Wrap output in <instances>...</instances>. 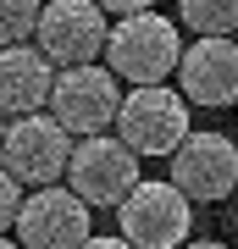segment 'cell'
I'll use <instances>...</instances> for the list:
<instances>
[{
    "instance_id": "cell-10",
    "label": "cell",
    "mask_w": 238,
    "mask_h": 249,
    "mask_svg": "<svg viewBox=\"0 0 238 249\" xmlns=\"http://www.w3.org/2000/svg\"><path fill=\"white\" fill-rule=\"evenodd\" d=\"M172 183L194 205H216L238 188V144L221 133H188L172 155Z\"/></svg>"
},
{
    "instance_id": "cell-15",
    "label": "cell",
    "mask_w": 238,
    "mask_h": 249,
    "mask_svg": "<svg viewBox=\"0 0 238 249\" xmlns=\"http://www.w3.org/2000/svg\"><path fill=\"white\" fill-rule=\"evenodd\" d=\"M100 6H106L111 17H133V11H150L155 0H100Z\"/></svg>"
},
{
    "instance_id": "cell-18",
    "label": "cell",
    "mask_w": 238,
    "mask_h": 249,
    "mask_svg": "<svg viewBox=\"0 0 238 249\" xmlns=\"http://www.w3.org/2000/svg\"><path fill=\"white\" fill-rule=\"evenodd\" d=\"M0 249H28V244H22V238H17V232H11V238H6V244H0Z\"/></svg>"
},
{
    "instance_id": "cell-8",
    "label": "cell",
    "mask_w": 238,
    "mask_h": 249,
    "mask_svg": "<svg viewBox=\"0 0 238 249\" xmlns=\"http://www.w3.org/2000/svg\"><path fill=\"white\" fill-rule=\"evenodd\" d=\"M89 205L72 183H44V188H28V205L17 216V238L28 249H83L94 232H89Z\"/></svg>"
},
{
    "instance_id": "cell-13",
    "label": "cell",
    "mask_w": 238,
    "mask_h": 249,
    "mask_svg": "<svg viewBox=\"0 0 238 249\" xmlns=\"http://www.w3.org/2000/svg\"><path fill=\"white\" fill-rule=\"evenodd\" d=\"M39 17H44V0H0V39L28 45L39 34Z\"/></svg>"
},
{
    "instance_id": "cell-17",
    "label": "cell",
    "mask_w": 238,
    "mask_h": 249,
    "mask_svg": "<svg viewBox=\"0 0 238 249\" xmlns=\"http://www.w3.org/2000/svg\"><path fill=\"white\" fill-rule=\"evenodd\" d=\"M183 249H227V244H216V238H194V244H183Z\"/></svg>"
},
{
    "instance_id": "cell-11",
    "label": "cell",
    "mask_w": 238,
    "mask_h": 249,
    "mask_svg": "<svg viewBox=\"0 0 238 249\" xmlns=\"http://www.w3.org/2000/svg\"><path fill=\"white\" fill-rule=\"evenodd\" d=\"M55 78H61V67H55L34 39H28V45H6L0 50V111L6 116L44 111L50 94H55Z\"/></svg>"
},
{
    "instance_id": "cell-2",
    "label": "cell",
    "mask_w": 238,
    "mask_h": 249,
    "mask_svg": "<svg viewBox=\"0 0 238 249\" xmlns=\"http://www.w3.org/2000/svg\"><path fill=\"white\" fill-rule=\"evenodd\" d=\"M183 39H177V22L161 17V11H133V17L111 22V45H106V67L122 83H166L177 67H183Z\"/></svg>"
},
{
    "instance_id": "cell-7",
    "label": "cell",
    "mask_w": 238,
    "mask_h": 249,
    "mask_svg": "<svg viewBox=\"0 0 238 249\" xmlns=\"http://www.w3.org/2000/svg\"><path fill=\"white\" fill-rule=\"evenodd\" d=\"M34 45L50 55L55 67L100 61L106 45H111V11L100 6V0H44Z\"/></svg>"
},
{
    "instance_id": "cell-12",
    "label": "cell",
    "mask_w": 238,
    "mask_h": 249,
    "mask_svg": "<svg viewBox=\"0 0 238 249\" xmlns=\"http://www.w3.org/2000/svg\"><path fill=\"white\" fill-rule=\"evenodd\" d=\"M188 34H238V0H177Z\"/></svg>"
},
{
    "instance_id": "cell-14",
    "label": "cell",
    "mask_w": 238,
    "mask_h": 249,
    "mask_svg": "<svg viewBox=\"0 0 238 249\" xmlns=\"http://www.w3.org/2000/svg\"><path fill=\"white\" fill-rule=\"evenodd\" d=\"M22 205H28V183L17 178V172H6V166H0V227H17Z\"/></svg>"
},
{
    "instance_id": "cell-6",
    "label": "cell",
    "mask_w": 238,
    "mask_h": 249,
    "mask_svg": "<svg viewBox=\"0 0 238 249\" xmlns=\"http://www.w3.org/2000/svg\"><path fill=\"white\" fill-rule=\"evenodd\" d=\"M139 150L122 139V133H89L78 139V150H72V166H67V183L78 188L89 205H122L133 188H139Z\"/></svg>"
},
{
    "instance_id": "cell-3",
    "label": "cell",
    "mask_w": 238,
    "mask_h": 249,
    "mask_svg": "<svg viewBox=\"0 0 238 249\" xmlns=\"http://www.w3.org/2000/svg\"><path fill=\"white\" fill-rule=\"evenodd\" d=\"M188 100L183 89H166V83H133L128 100H122V116H116L111 133H122L139 155H177V144H183L194 127H188Z\"/></svg>"
},
{
    "instance_id": "cell-4",
    "label": "cell",
    "mask_w": 238,
    "mask_h": 249,
    "mask_svg": "<svg viewBox=\"0 0 238 249\" xmlns=\"http://www.w3.org/2000/svg\"><path fill=\"white\" fill-rule=\"evenodd\" d=\"M116 227L122 238H133L139 249H183L188 227H194V199L183 194L172 178L166 183H139L133 194L116 205Z\"/></svg>"
},
{
    "instance_id": "cell-5",
    "label": "cell",
    "mask_w": 238,
    "mask_h": 249,
    "mask_svg": "<svg viewBox=\"0 0 238 249\" xmlns=\"http://www.w3.org/2000/svg\"><path fill=\"white\" fill-rule=\"evenodd\" d=\"M122 78H116L111 67L100 61H83V67H61V78H55V94H50V111L61 116L78 139L89 133H111L116 116H122Z\"/></svg>"
},
{
    "instance_id": "cell-1",
    "label": "cell",
    "mask_w": 238,
    "mask_h": 249,
    "mask_svg": "<svg viewBox=\"0 0 238 249\" xmlns=\"http://www.w3.org/2000/svg\"><path fill=\"white\" fill-rule=\"evenodd\" d=\"M72 150H78V133H72L50 106H44V111H22V116H6V133H0V166L17 172L28 188L67 183Z\"/></svg>"
},
{
    "instance_id": "cell-16",
    "label": "cell",
    "mask_w": 238,
    "mask_h": 249,
    "mask_svg": "<svg viewBox=\"0 0 238 249\" xmlns=\"http://www.w3.org/2000/svg\"><path fill=\"white\" fill-rule=\"evenodd\" d=\"M83 249H139V244H133V238H122V232H116V238H89Z\"/></svg>"
},
{
    "instance_id": "cell-9",
    "label": "cell",
    "mask_w": 238,
    "mask_h": 249,
    "mask_svg": "<svg viewBox=\"0 0 238 249\" xmlns=\"http://www.w3.org/2000/svg\"><path fill=\"white\" fill-rule=\"evenodd\" d=\"M177 89L205 111L238 106V34H194L177 67Z\"/></svg>"
}]
</instances>
